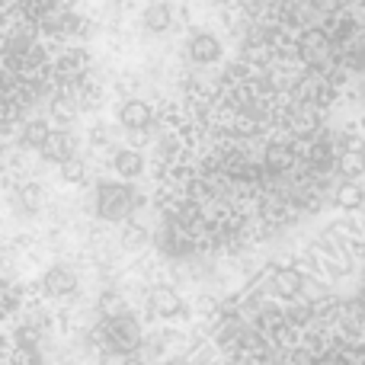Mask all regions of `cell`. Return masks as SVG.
Wrapping results in <instances>:
<instances>
[{"mask_svg":"<svg viewBox=\"0 0 365 365\" xmlns=\"http://www.w3.org/2000/svg\"><path fill=\"white\" fill-rule=\"evenodd\" d=\"M141 205L138 192L128 182H100L96 186V215L106 221H125Z\"/></svg>","mask_w":365,"mask_h":365,"instance_id":"cell-1","label":"cell"},{"mask_svg":"<svg viewBox=\"0 0 365 365\" xmlns=\"http://www.w3.org/2000/svg\"><path fill=\"white\" fill-rule=\"evenodd\" d=\"M298 55L311 71H317L334 58V42L324 29H304L302 38H298Z\"/></svg>","mask_w":365,"mask_h":365,"instance_id":"cell-2","label":"cell"},{"mask_svg":"<svg viewBox=\"0 0 365 365\" xmlns=\"http://www.w3.org/2000/svg\"><path fill=\"white\" fill-rule=\"evenodd\" d=\"M38 154H42L45 160H51V164L61 167L64 160L77 158V138L71 132H64V128H51L48 138H45L42 148H38Z\"/></svg>","mask_w":365,"mask_h":365,"instance_id":"cell-3","label":"cell"},{"mask_svg":"<svg viewBox=\"0 0 365 365\" xmlns=\"http://www.w3.org/2000/svg\"><path fill=\"white\" fill-rule=\"evenodd\" d=\"M119 125L125 132H151L154 125V109L145 100H125L119 106Z\"/></svg>","mask_w":365,"mask_h":365,"instance_id":"cell-4","label":"cell"},{"mask_svg":"<svg viewBox=\"0 0 365 365\" xmlns=\"http://www.w3.org/2000/svg\"><path fill=\"white\" fill-rule=\"evenodd\" d=\"M186 55H189V61L202 64V68H205V64H215L221 58L218 36H212V32H192L186 42Z\"/></svg>","mask_w":365,"mask_h":365,"instance_id":"cell-5","label":"cell"},{"mask_svg":"<svg viewBox=\"0 0 365 365\" xmlns=\"http://www.w3.org/2000/svg\"><path fill=\"white\" fill-rule=\"evenodd\" d=\"M42 285L51 298H68L77 292V276L68 266H48V272L42 276Z\"/></svg>","mask_w":365,"mask_h":365,"instance_id":"cell-6","label":"cell"},{"mask_svg":"<svg viewBox=\"0 0 365 365\" xmlns=\"http://www.w3.org/2000/svg\"><path fill=\"white\" fill-rule=\"evenodd\" d=\"M109 343L119 353H128V349L138 346V327H135L132 317H125V314L109 317Z\"/></svg>","mask_w":365,"mask_h":365,"instance_id":"cell-7","label":"cell"},{"mask_svg":"<svg viewBox=\"0 0 365 365\" xmlns=\"http://www.w3.org/2000/svg\"><path fill=\"white\" fill-rule=\"evenodd\" d=\"M336 170H340L343 180H359L365 173V145L362 141H349L346 148L340 151V158H336Z\"/></svg>","mask_w":365,"mask_h":365,"instance_id":"cell-8","label":"cell"},{"mask_svg":"<svg viewBox=\"0 0 365 365\" xmlns=\"http://www.w3.org/2000/svg\"><path fill=\"white\" fill-rule=\"evenodd\" d=\"M113 170L119 173L122 180H138L141 173H145V158H141V151H135V148H119V151L113 154Z\"/></svg>","mask_w":365,"mask_h":365,"instance_id":"cell-9","label":"cell"},{"mask_svg":"<svg viewBox=\"0 0 365 365\" xmlns=\"http://www.w3.org/2000/svg\"><path fill=\"white\" fill-rule=\"evenodd\" d=\"M324 77L314 74V71H308V74H302L295 83H292V93H295L298 103H308V106H314V103H321L324 96Z\"/></svg>","mask_w":365,"mask_h":365,"instance_id":"cell-10","label":"cell"},{"mask_svg":"<svg viewBox=\"0 0 365 365\" xmlns=\"http://www.w3.org/2000/svg\"><path fill=\"white\" fill-rule=\"evenodd\" d=\"M151 311L158 317H164V321H173V317H180L186 308H182L180 295L173 289H154L151 292Z\"/></svg>","mask_w":365,"mask_h":365,"instance_id":"cell-11","label":"cell"},{"mask_svg":"<svg viewBox=\"0 0 365 365\" xmlns=\"http://www.w3.org/2000/svg\"><path fill=\"white\" fill-rule=\"evenodd\" d=\"M302 285H304V279L295 266H279L272 272V292H279L282 298H295L302 292Z\"/></svg>","mask_w":365,"mask_h":365,"instance_id":"cell-12","label":"cell"},{"mask_svg":"<svg viewBox=\"0 0 365 365\" xmlns=\"http://www.w3.org/2000/svg\"><path fill=\"white\" fill-rule=\"evenodd\" d=\"M141 19H145L148 32H167L173 26V6L167 4V0H154V4H148Z\"/></svg>","mask_w":365,"mask_h":365,"instance_id":"cell-13","label":"cell"},{"mask_svg":"<svg viewBox=\"0 0 365 365\" xmlns=\"http://www.w3.org/2000/svg\"><path fill=\"white\" fill-rule=\"evenodd\" d=\"M285 122H289V132L308 138V135L317 128V109L308 106V103H298V106L289 113V119H285Z\"/></svg>","mask_w":365,"mask_h":365,"instance_id":"cell-14","label":"cell"},{"mask_svg":"<svg viewBox=\"0 0 365 365\" xmlns=\"http://www.w3.org/2000/svg\"><path fill=\"white\" fill-rule=\"evenodd\" d=\"M334 202H336V208H343V212H359L365 205V189L353 180H343L340 189L334 192Z\"/></svg>","mask_w":365,"mask_h":365,"instance_id":"cell-15","label":"cell"},{"mask_svg":"<svg viewBox=\"0 0 365 365\" xmlns=\"http://www.w3.org/2000/svg\"><path fill=\"white\" fill-rule=\"evenodd\" d=\"M292 164H295V151H292V148H285V145L266 148V167H269V170L282 173V170H292Z\"/></svg>","mask_w":365,"mask_h":365,"instance_id":"cell-16","label":"cell"},{"mask_svg":"<svg viewBox=\"0 0 365 365\" xmlns=\"http://www.w3.org/2000/svg\"><path fill=\"white\" fill-rule=\"evenodd\" d=\"M48 132H51V125L45 119H32L23 125V141L29 148H42V141L48 138Z\"/></svg>","mask_w":365,"mask_h":365,"instance_id":"cell-17","label":"cell"},{"mask_svg":"<svg viewBox=\"0 0 365 365\" xmlns=\"http://www.w3.org/2000/svg\"><path fill=\"white\" fill-rule=\"evenodd\" d=\"M83 177H87V164H83L81 158H71L61 164V180L64 182H83Z\"/></svg>","mask_w":365,"mask_h":365,"instance_id":"cell-18","label":"cell"},{"mask_svg":"<svg viewBox=\"0 0 365 365\" xmlns=\"http://www.w3.org/2000/svg\"><path fill=\"white\" fill-rule=\"evenodd\" d=\"M122 240H125L128 247H141L148 240V231L141 225H135V221H128L125 225V231H122Z\"/></svg>","mask_w":365,"mask_h":365,"instance_id":"cell-19","label":"cell"},{"mask_svg":"<svg viewBox=\"0 0 365 365\" xmlns=\"http://www.w3.org/2000/svg\"><path fill=\"white\" fill-rule=\"evenodd\" d=\"M19 199H23V205L29 208V212H36V208L42 205V186H36V182H29V186H23V192H19Z\"/></svg>","mask_w":365,"mask_h":365,"instance_id":"cell-20","label":"cell"},{"mask_svg":"<svg viewBox=\"0 0 365 365\" xmlns=\"http://www.w3.org/2000/svg\"><path fill=\"white\" fill-rule=\"evenodd\" d=\"M100 308L106 311V317H119V314H125V304H122V298H119V295H103Z\"/></svg>","mask_w":365,"mask_h":365,"instance_id":"cell-21","label":"cell"},{"mask_svg":"<svg viewBox=\"0 0 365 365\" xmlns=\"http://www.w3.org/2000/svg\"><path fill=\"white\" fill-rule=\"evenodd\" d=\"M314 4V10H321V13H327V16H334L336 10H343V4L346 0H311Z\"/></svg>","mask_w":365,"mask_h":365,"instance_id":"cell-22","label":"cell"}]
</instances>
